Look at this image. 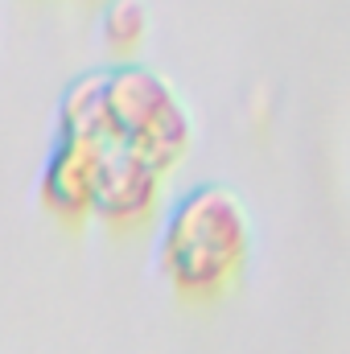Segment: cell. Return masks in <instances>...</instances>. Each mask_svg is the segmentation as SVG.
I'll list each match as a JSON object with an SVG mask.
<instances>
[{"label":"cell","instance_id":"cell-5","mask_svg":"<svg viewBox=\"0 0 350 354\" xmlns=\"http://www.w3.org/2000/svg\"><path fill=\"white\" fill-rule=\"evenodd\" d=\"M58 128H62V136L111 140V128H107V75H83L62 95Z\"/></svg>","mask_w":350,"mask_h":354},{"label":"cell","instance_id":"cell-4","mask_svg":"<svg viewBox=\"0 0 350 354\" xmlns=\"http://www.w3.org/2000/svg\"><path fill=\"white\" fill-rule=\"evenodd\" d=\"M103 149L107 140L91 136H58L46 169H42V202L50 214L79 223L95 214L99 198V174H103Z\"/></svg>","mask_w":350,"mask_h":354},{"label":"cell","instance_id":"cell-1","mask_svg":"<svg viewBox=\"0 0 350 354\" xmlns=\"http://www.w3.org/2000/svg\"><path fill=\"white\" fill-rule=\"evenodd\" d=\"M252 252V223L235 189L194 185L177 198L161 239V268L181 297L206 301L235 284Z\"/></svg>","mask_w":350,"mask_h":354},{"label":"cell","instance_id":"cell-3","mask_svg":"<svg viewBox=\"0 0 350 354\" xmlns=\"http://www.w3.org/2000/svg\"><path fill=\"white\" fill-rule=\"evenodd\" d=\"M165 174L157 161H149L145 153L107 140L103 149V174H99V198H95V214L107 227H140L145 218H153V210L161 206V189Z\"/></svg>","mask_w":350,"mask_h":354},{"label":"cell","instance_id":"cell-2","mask_svg":"<svg viewBox=\"0 0 350 354\" xmlns=\"http://www.w3.org/2000/svg\"><path fill=\"white\" fill-rule=\"evenodd\" d=\"M107 128L111 140L145 153L161 169H174L194 136L177 91L149 66L132 62L107 71Z\"/></svg>","mask_w":350,"mask_h":354},{"label":"cell","instance_id":"cell-6","mask_svg":"<svg viewBox=\"0 0 350 354\" xmlns=\"http://www.w3.org/2000/svg\"><path fill=\"white\" fill-rule=\"evenodd\" d=\"M99 33L116 54H132L149 33V12L140 0H111L99 17Z\"/></svg>","mask_w":350,"mask_h":354}]
</instances>
